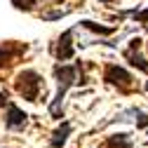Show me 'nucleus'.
<instances>
[{
    "label": "nucleus",
    "instance_id": "1",
    "mask_svg": "<svg viewBox=\"0 0 148 148\" xmlns=\"http://www.w3.org/2000/svg\"><path fill=\"white\" fill-rule=\"evenodd\" d=\"M54 75H57V97H54V101L49 103V113L54 118H61V101L66 97V92L71 85H75V75H78V68L75 66H57L54 68Z\"/></svg>",
    "mask_w": 148,
    "mask_h": 148
},
{
    "label": "nucleus",
    "instance_id": "2",
    "mask_svg": "<svg viewBox=\"0 0 148 148\" xmlns=\"http://www.w3.org/2000/svg\"><path fill=\"white\" fill-rule=\"evenodd\" d=\"M40 89H42V78L35 71H21L16 75V92L26 101H38Z\"/></svg>",
    "mask_w": 148,
    "mask_h": 148
},
{
    "label": "nucleus",
    "instance_id": "3",
    "mask_svg": "<svg viewBox=\"0 0 148 148\" xmlns=\"http://www.w3.org/2000/svg\"><path fill=\"white\" fill-rule=\"evenodd\" d=\"M103 80L110 82V85H115V87H120V89H129V87H132V75H129L125 68L115 66V64H108V66H106Z\"/></svg>",
    "mask_w": 148,
    "mask_h": 148
},
{
    "label": "nucleus",
    "instance_id": "4",
    "mask_svg": "<svg viewBox=\"0 0 148 148\" xmlns=\"http://www.w3.org/2000/svg\"><path fill=\"white\" fill-rule=\"evenodd\" d=\"M71 35H73V31H66L61 38L57 40V47H54V57H57L59 61H66V59L73 57V42H71Z\"/></svg>",
    "mask_w": 148,
    "mask_h": 148
},
{
    "label": "nucleus",
    "instance_id": "5",
    "mask_svg": "<svg viewBox=\"0 0 148 148\" xmlns=\"http://www.w3.org/2000/svg\"><path fill=\"white\" fill-rule=\"evenodd\" d=\"M26 120H28V115L24 113V110H21V108H16L14 103H10L7 115H5V125H7L10 129H19V127L26 125Z\"/></svg>",
    "mask_w": 148,
    "mask_h": 148
},
{
    "label": "nucleus",
    "instance_id": "6",
    "mask_svg": "<svg viewBox=\"0 0 148 148\" xmlns=\"http://www.w3.org/2000/svg\"><path fill=\"white\" fill-rule=\"evenodd\" d=\"M139 45H141V40H139V38H136V40H132V42H129V49L125 52V57L129 59V64H132V66H136L139 71H146V73H148V64H146V59L139 54Z\"/></svg>",
    "mask_w": 148,
    "mask_h": 148
},
{
    "label": "nucleus",
    "instance_id": "7",
    "mask_svg": "<svg viewBox=\"0 0 148 148\" xmlns=\"http://www.w3.org/2000/svg\"><path fill=\"white\" fill-rule=\"evenodd\" d=\"M68 134H71V122H64L59 129H57V132H54L52 134V148H61L64 143H66V139H68Z\"/></svg>",
    "mask_w": 148,
    "mask_h": 148
},
{
    "label": "nucleus",
    "instance_id": "8",
    "mask_svg": "<svg viewBox=\"0 0 148 148\" xmlns=\"http://www.w3.org/2000/svg\"><path fill=\"white\" fill-rule=\"evenodd\" d=\"M106 148H132V141L127 134H115L106 141Z\"/></svg>",
    "mask_w": 148,
    "mask_h": 148
},
{
    "label": "nucleus",
    "instance_id": "9",
    "mask_svg": "<svg viewBox=\"0 0 148 148\" xmlns=\"http://www.w3.org/2000/svg\"><path fill=\"white\" fill-rule=\"evenodd\" d=\"M82 26L89 28V31H94V33H101V35H110V33H113V28H103V26H97L92 21H82Z\"/></svg>",
    "mask_w": 148,
    "mask_h": 148
},
{
    "label": "nucleus",
    "instance_id": "10",
    "mask_svg": "<svg viewBox=\"0 0 148 148\" xmlns=\"http://www.w3.org/2000/svg\"><path fill=\"white\" fill-rule=\"evenodd\" d=\"M14 7H19V10H33L35 5V0H12Z\"/></svg>",
    "mask_w": 148,
    "mask_h": 148
},
{
    "label": "nucleus",
    "instance_id": "11",
    "mask_svg": "<svg viewBox=\"0 0 148 148\" xmlns=\"http://www.w3.org/2000/svg\"><path fill=\"white\" fill-rule=\"evenodd\" d=\"M134 19H136V21H141V24H148V10L134 12Z\"/></svg>",
    "mask_w": 148,
    "mask_h": 148
},
{
    "label": "nucleus",
    "instance_id": "12",
    "mask_svg": "<svg viewBox=\"0 0 148 148\" xmlns=\"http://www.w3.org/2000/svg\"><path fill=\"white\" fill-rule=\"evenodd\" d=\"M7 101V92H0V103H5Z\"/></svg>",
    "mask_w": 148,
    "mask_h": 148
},
{
    "label": "nucleus",
    "instance_id": "13",
    "mask_svg": "<svg viewBox=\"0 0 148 148\" xmlns=\"http://www.w3.org/2000/svg\"><path fill=\"white\" fill-rule=\"evenodd\" d=\"M146 89H148V82H146Z\"/></svg>",
    "mask_w": 148,
    "mask_h": 148
},
{
    "label": "nucleus",
    "instance_id": "14",
    "mask_svg": "<svg viewBox=\"0 0 148 148\" xmlns=\"http://www.w3.org/2000/svg\"><path fill=\"white\" fill-rule=\"evenodd\" d=\"M103 3H108V0H103Z\"/></svg>",
    "mask_w": 148,
    "mask_h": 148
}]
</instances>
